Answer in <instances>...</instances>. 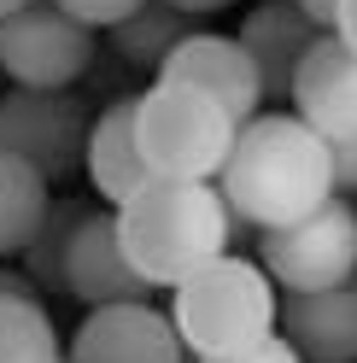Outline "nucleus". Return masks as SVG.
Instances as JSON below:
<instances>
[{
	"label": "nucleus",
	"mask_w": 357,
	"mask_h": 363,
	"mask_svg": "<svg viewBox=\"0 0 357 363\" xmlns=\"http://www.w3.org/2000/svg\"><path fill=\"white\" fill-rule=\"evenodd\" d=\"M217 188L252 229L299 223L334 199V141H322L299 111H258L240 123Z\"/></svg>",
	"instance_id": "f257e3e1"
},
{
	"label": "nucleus",
	"mask_w": 357,
	"mask_h": 363,
	"mask_svg": "<svg viewBox=\"0 0 357 363\" xmlns=\"http://www.w3.org/2000/svg\"><path fill=\"white\" fill-rule=\"evenodd\" d=\"M240 217L229 211L217 182H164L152 176L147 188L118 206V235L129 264L152 287H182L199 264L229 252Z\"/></svg>",
	"instance_id": "f03ea898"
},
{
	"label": "nucleus",
	"mask_w": 357,
	"mask_h": 363,
	"mask_svg": "<svg viewBox=\"0 0 357 363\" xmlns=\"http://www.w3.org/2000/svg\"><path fill=\"white\" fill-rule=\"evenodd\" d=\"M170 323L193 357H222V352L252 346V340L281 334V299L270 287V269L222 252L176 287Z\"/></svg>",
	"instance_id": "7ed1b4c3"
},
{
	"label": "nucleus",
	"mask_w": 357,
	"mask_h": 363,
	"mask_svg": "<svg viewBox=\"0 0 357 363\" xmlns=\"http://www.w3.org/2000/svg\"><path fill=\"white\" fill-rule=\"evenodd\" d=\"M240 118L211 94L182 82H159L135 94V141L152 176L164 182H217L234 152Z\"/></svg>",
	"instance_id": "20e7f679"
},
{
	"label": "nucleus",
	"mask_w": 357,
	"mask_h": 363,
	"mask_svg": "<svg viewBox=\"0 0 357 363\" xmlns=\"http://www.w3.org/2000/svg\"><path fill=\"white\" fill-rule=\"evenodd\" d=\"M258 252L270 281H281L287 293H322L357 276V211L346 194H334L322 211H310L299 223L258 235Z\"/></svg>",
	"instance_id": "39448f33"
},
{
	"label": "nucleus",
	"mask_w": 357,
	"mask_h": 363,
	"mask_svg": "<svg viewBox=\"0 0 357 363\" xmlns=\"http://www.w3.org/2000/svg\"><path fill=\"white\" fill-rule=\"evenodd\" d=\"M94 65V30L76 24L59 0H30L0 18V71L18 88H71Z\"/></svg>",
	"instance_id": "423d86ee"
},
{
	"label": "nucleus",
	"mask_w": 357,
	"mask_h": 363,
	"mask_svg": "<svg viewBox=\"0 0 357 363\" xmlns=\"http://www.w3.org/2000/svg\"><path fill=\"white\" fill-rule=\"evenodd\" d=\"M88 111L71 88H12L0 100V152L24 158L35 176L64 182L88 158Z\"/></svg>",
	"instance_id": "0eeeda50"
},
{
	"label": "nucleus",
	"mask_w": 357,
	"mask_h": 363,
	"mask_svg": "<svg viewBox=\"0 0 357 363\" xmlns=\"http://www.w3.org/2000/svg\"><path fill=\"white\" fill-rule=\"evenodd\" d=\"M64 293H76L82 305H147L152 281L141 276L123 252L118 235V211H82L71 258H64Z\"/></svg>",
	"instance_id": "6e6552de"
},
{
	"label": "nucleus",
	"mask_w": 357,
	"mask_h": 363,
	"mask_svg": "<svg viewBox=\"0 0 357 363\" xmlns=\"http://www.w3.org/2000/svg\"><path fill=\"white\" fill-rule=\"evenodd\" d=\"M71 363H188V346L152 305H100L76 328Z\"/></svg>",
	"instance_id": "1a4fd4ad"
},
{
	"label": "nucleus",
	"mask_w": 357,
	"mask_h": 363,
	"mask_svg": "<svg viewBox=\"0 0 357 363\" xmlns=\"http://www.w3.org/2000/svg\"><path fill=\"white\" fill-rule=\"evenodd\" d=\"M159 82L199 88V94H211L217 106H229L240 123L258 118V100H264V77H258L252 53L240 48V35H188L182 48L164 59Z\"/></svg>",
	"instance_id": "9d476101"
},
{
	"label": "nucleus",
	"mask_w": 357,
	"mask_h": 363,
	"mask_svg": "<svg viewBox=\"0 0 357 363\" xmlns=\"http://www.w3.org/2000/svg\"><path fill=\"white\" fill-rule=\"evenodd\" d=\"M293 111L322 141H357V53L322 35L293 77Z\"/></svg>",
	"instance_id": "9b49d317"
},
{
	"label": "nucleus",
	"mask_w": 357,
	"mask_h": 363,
	"mask_svg": "<svg viewBox=\"0 0 357 363\" xmlns=\"http://www.w3.org/2000/svg\"><path fill=\"white\" fill-rule=\"evenodd\" d=\"M328 30H317L305 18L299 0H264V6L246 12V24H240V48L252 53L258 77H264V100H293V77L305 53L317 48Z\"/></svg>",
	"instance_id": "f8f14e48"
},
{
	"label": "nucleus",
	"mask_w": 357,
	"mask_h": 363,
	"mask_svg": "<svg viewBox=\"0 0 357 363\" xmlns=\"http://www.w3.org/2000/svg\"><path fill=\"white\" fill-rule=\"evenodd\" d=\"M281 334L305 363H357V276L322 293H287Z\"/></svg>",
	"instance_id": "ddd939ff"
},
{
	"label": "nucleus",
	"mask_w": 357,
	"mask_h": 363,
	"mask_svg": "<svg viewBox=\"0 0 357 363\" xmlns=\"http://www.w3.org/2000/svg\"><path fill=\"white\" fill-rule=\"evenodd\" d=\"M88 182H94L106 206H129L152 182L141 141H135V100H111L94 118V129H88Z\"/></svg>",
	"instance_id": "4468645a"
},
{
	"label": "nucleus",
	"mask_w": 357,
	"mask_h": 363,
	"mask_svg": "<svg viewBox=\"0 0 357 363\" xmlns=\"http://www.w3.org/2000/svg\"><path fill=\"white\" fill-rule=\"evenodd\" d=\"M47 176H35L24 158L0 152V258L6 252H24L35 240L41 217H47Z\"/></svg>",
	"instance_id": "2eb2a0df"
},
{
	"label": "nucleus",
	"mask_w": 357,
	"mask_h": 363,
	"mask_svg": "<svg viewBox=\"0 0 357 363\" xmlns=\"http://www.w3.org/2000/svg\"><path fill=\"white\" fill-rule=\"evenodd\" d=\"M188 35H193V18L176 12L170 0H147L135 18H123V24L111 30L118 53H123L129 65H141V71H164V59L182 48Z\"/></svg>",
	"instance_id": "dca6fc26"
},
{
	"label": "nucleus",
	"mask_w": 357,
	"mask_h": 363,
	"mask_svg": "<svg viewBox=\"0 0 357 363\" xmlns=\"http://www.w3.org/2000/svg\"><path fill=\"white\" fill-rule=\"evenodd\" d=\"M59 357V328L41 299H0V363Z\"/></svg>",
	"instance_id": "f3484780"
},
{
	"label": "nucleus",
	"mask_w": 357,
	"mask_h": 363,
	"mask_svg": "<svg viewBox=\"0 0 357 363\" xmlns=\"http://www.w3.org/2000/svg\"><path fill=\"white\" fill-rule=\"evenodd\" d=\"M76 223H82V206H47L35 240L24 246V264L35 287H64V258H71V240H76Z\"/></svg>",
	"instance_id": "a211bd4d"
},
{
	"label": "nucleus",
	"mask_w": 357,
	"mask_h": 363,
	"mask_svg": "<svg viewBox=\"0 0 357 363\" xmlns=\"http://www.w3.org/2000/svg\"><path fill=\"white\" fill-rule=\"evenodd\" d=\"M64 12L76 18V24H88V30H118L123 18H135L147 0H59Z\"/></svg>",
	"instance_id": "6ab92c4d"
},
{
	"label": "nucleus",
	"mask_w": 357,
	"mask_h": 363,
	"mask_svg": "<svg viewBox=\"0 0 357 363\" xmlns=\"http://www.w3.org/2000/svg\"><path fill=\"white\" fill-rule=\"evenodd\" d=\"M199 363H305V357L293 352V340H287V334H270V340H252V346H240V352L199 357Z\"/></svg>",
	"instance_id": "aec40b11"
},
{
	"label": "nucleus",
	"mask_w": 357,
	"mask_h": 363,
	"mask_svg": "<svg viewBox=\"0 0 357 363\" xmlns=\"http://www.w3.org/2000/svg\"><path fill=\"white\" fill-rule=\"evenodd\" d=\"M334 194H357V141H334Z\"/></svg>",
	"instance_id": "412c9836"
},
{
	"label": "nucleus",
	"mask_w": 357,
	"mask_h": 363,
	"mask_svg": "<svg viewBox=\"0 0 357 363\" xmlns=\"http://www.w3.org/2000/svg\"><path fill=\"white\" fill-rule=\"evenodd\" d=\"M334 41H346V48L357 53V0H340V12H334Z\"/></svg>",
	"instance_id": "4be33fe9"
},
{
	"label": "nucleus",
	"mask_w": 357,
	"mask_h": 363,
	"mask_svg": "<svg viewBox=\"0 0 357 363\" xmlns=\"http://www.w3.org/2000/svg\"><path fill=\"white\" fill-rule=\"evenodd\" d=\"M0 299H41L30 276H12V269H0Z\"/></svg>",
	"instance_id": "5701e85b"
},
{
	"label": "nucleus",
	"mask_w": 357,
	"mask_h": 363,
	"mask_svg": "<svg viewBox=\"0 0 357 363\" xmlns=\"http://www.w3.org/2000/svg\"><path fill=\"white\" fill-rule=\"evenodd\" d=\"M299 6H305V18H310L317 30H334V12H340V0H299Z\"/></svg>",
	"instance_id": "b1692460"
},
{
	"label": "nucleus",
	"mask_w": 357,
	"mask_h": 363,
	"mask_svg": "<svg viewBox=\"0 0 357 363\" xmlns=\"http://www.w3.org/2000/svg\"><path fill=\"white\" fill-rule=\"evenodd\" d=\"M176 12H188V18H211V12H222V6H234V0H170Z\"/></svg>",
	"instance_id": "393cba45"
},
{
	"label": "nucleus",
	"mask_w": 357,
	"mask_h": 363,
	"mask_svg": "<svg viewBox=\"0 0 357 363\" xmlns=\"http://www.w3.org/2000/svg\"><path fill=\"white\" fill-rule=\"evenodd\" d=\"M18 6H30V0H0V18H12Z\"/></svg>",
	"instance_id": "a878e982"
},
{
	"label": "nucleus",
	"mask_w": 357,
	"mask_h": 363,
	"mask_svg": "<svg viewBox=\"0 0 357 363\" xmlns=\"http://www.w3.org/2000/svg\"><path fill=\"white\" fill-rule=\"evenodd\" d=\"M47 363H59V357H47Z\"/></svg>",
	"instance_id": "bb28decb"
}]
</instances>
